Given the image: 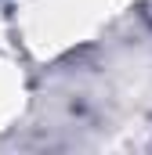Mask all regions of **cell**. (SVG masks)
Returning <instances> with one entry per match:
<instances>
[]
</instances>
